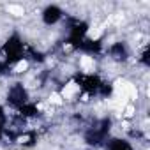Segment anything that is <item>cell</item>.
I'll return each instance as SVG.
<instances>
[{"mask_svg":"<svg viewBox=\"0 0 150 150\" xmlns=\"http://www.w3.org/2000/svg\"><path fill=\"white\" fill-rule=\"evenodd\" d=\"M58 94L62 96V99L71 101V99L76 97V94H80V85H78L76 81H69L67 85H64V88H62Z\"/></svg>","mask_w":150,"mask_h":150,"instance_id":"1","label":"cell"},{"mask_svg":"<svg viewBox=\"0 0 150 150\" xmlns=\"http://www.w3.org/2000/svg\"><path fill=\"white\" fill-rule=\"evenodd\" d=\"M80 69H81L83 72H94V69H96V60H94V57H90V55L80 57Z\"/></svg>","mask_w":150,"mask_h":150,"instance_id":"2","label":"cell"},{"mask_svg":"<svg viewBox=\"0 0 150 150\" xmlns=\"http://www.w3.org/2000/svg\"><path fill=\"white\" fill-rule=\"evenodd\" d=\"M6 11H7L9 14L16 16V18L25 16V7H23V6H18V4H9V6L6 7Z\"/></svg>","mask_w":150,"mask_h":150,"instance_id":"3","label":"cell"},{"mask_svg":"<svg viewBox=\"0 0 150 150\" xmlns=\"http://www.w3.org/2000/svg\"><path fill=\"white\" fill-rule=\"evenodd\" d=\"M27 69H28V62H27V60H23V58H21V60H18V62H16V65L13 67V71H14L16 74L27 72Z\"/></svg>","mask_w":150,"mask_h":150,"instance_id":"4","label":"cell"},{"mask_svg":"<svg viewBox=\"0 0 150 150\" xmlns=\"http://www.w3.org/2000/svg\"><path fill=\"white\" fill-rule=\"evenodd\" d=\"M48 103H50V104H55V106H60V104H64V99H62V96H60L58 92H51Z\"/></svg>","mask_w":150,"mask_h":150,"instance_id":"5","label":"cell"}]
</instances>
